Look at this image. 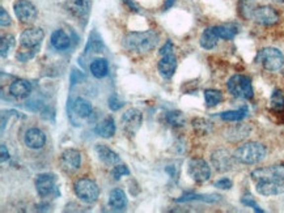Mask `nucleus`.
I'll list each match as a JSON object with an SVG mask.
<instances>
[{
	"label": "nucleus",
	"mask_w": 284,
	"mask_h": 213,
	"mask_svg": "<svg viewBox=\"0 0 284 213\" xmlns=\"http://www.w3.org/2000/svg\"><path fill=\"white\" fill-rule=\"evenodd\" d=\"M204 100H206V105L208 107H213L223 101V94L220 90L207 89L204 90Z\"/></svg>",
	"instance_id": "31"
},
{
	"label": "nucleus",
	"mask_w": 284,
	"mask_h": 213,
	"mask_svg": "<svg viewBox=\"0 0 284 213\" xmlns=\"http://www.w3.org/2000/svg\"><path fill=\"white\" fill-rule=\"evenodd\" d=\"M66 7L74 17L86 21L92 8V0H67Z\"/></svg>",
	"instance_id": "14"
},
{
	"label": "nucleus",
	"mask_w": 284,
	"mask_h": 213,
	"mask_svg": "<svg viewBox=\"0 0 284 213\" xmlns=\"http://www.w3.org/2000/svg\"><path fill=\"white\" fill-rule=\"evenodd\" d=\"M215 33L219 37V39H233L236 34L239 33V27L236 24H225V25H219L213 27Z\"/></svg>",
	"instance_id": "27"
},
{
	"label": "nucleus",
	"mask_w": 284,
	"mask_h": 213,
	"mask_svg": "<svg viewBox=\"0 0 284 213\" xmlns=\"http://www.w3.org/2000/svg\"><path fill=\"white\" fill-rule=\"evenodd\" d=\"M235 156L225 149H217L211 154V162L219 173H227L235 166Z\"/></svg>",
	"instance_id": "12"
},
{
	"label": "nucleus",
	"mask_w": 284,
	"mask_h": 213,
	"mask_svg": "<svg viewBox=\"0 0 284 213\" xmlns=\"http://www.w3.org/2000/svg\"><path fill=\"white\" fill-rule=\"evenodd\" d=\"M109 207L114 211H123L127 207V198L122 188H114L109 194Z\"/></svg>",
	"instance_id": "21"
},
{
	"label": "nucleus",
	"mask_w": 284,
	"mask_h": 213,
	"mask_svg": "<svg viewBox=\"0 0 284 213\" xmlns=\"http://www.w3.org/2000/svg\"><path fill=\"white\" fill-rule=\"evenodd\" d=\"M177 68V58L174 55V53L166 54V55H162L161 60L157 64V70L160 72V75L164 77V79H170L174 72H176Z\"/></svg>",
	"instance_id": "17"
},
{
	"label": "nucleus",
	"mask_w": 284,
	"mask_h": 213,
	"mask_svg": "<svg viewBox=\"0 0 284 213\" xmlns=\"http://www.w3.org/2000/svg\"><path fill=\"white\" fill-rule=\"evenodd\" d=\"M213 186L216 188H220V190H229V188H232L233 182L229 178H221V179L216 180Z\"/></svg>",
	"instance_id": "39"
},
{
	"label": "nucleus",
	"mask_w": 284,
	"mask_h": 213,
	"mask_svg": "<svg viewBox=\"0 0 284 213\" xmlns=\"http://www.w3.org/2000/svg\"><path fill=\"white\" fill-rule=\"evenodd\" d=\"M24 142L30 149H41L46 142V135L40 128H29L25 132Z\"/></svg>",
	"instance_id": "18"
},
{
	"label": "nucleus",
	"mask_w": 284,
	"mask_h": 213,
	"mask_svg": "<svg viewBox=\"0 0 284 213\" xmlns=\"http://www.w3.org/2000/svg\"><path fill=\"white\" fill-rule=\"evenodd\" d=\"M32 89H33L32 84L28 80L24 79L15 80L9 85V93H11L12 97L17 98V100H23V98L28 97L32 93Z\"/></svg>",
	"instance_id": "20"
},
{
	"label": "nucleus",
	"mask_w": 284,
	"mask_h": 213,
	"mask_svg": "<svg viewBox=\"0 0 284 213\" xmlns=\"http://www.w3.org/2000/svg\"><path fill=\"white\" fill-rule=\"evenodd\" d=\"M257 192L263 196H274L284 192V180H261L255 183Z\"/></svg>",
	"instance_id": "15"
},
{
	"label": "nucleus",
	"mask_w": 284,
	"mask_h": 213,
	"mask_svg": "<svg viewBox=\"0 0 284 213\" xmlns=\"http://www.w3.org/2000/svg\"><path fill=\"white\" fill-rule=\"evenodd\" d=\"M13 11H15L16 17L24 24L33 23L37 19V8L29 0H17L13 4Z\"/></svg>",
	"instance_id": "10"
},
{
	"label": "nucleus",
	"mask_w": 284,
	"mask_h": 213,
	"mask_svg": "<svg viewBox=\"0 0 284 213\" xmlns=\"http://www.w3.org/2000/svg\"><path fill=\"white\" fill-rule=\"evenodd\" d=\"M191 124H193L194 131L201 136H206L212 131V123L204 118H195V119H193Z\"/></svg>",
	"instance_id": "30"
},
{
	"label": "nucleus",
	"mask_w": 284,
	"mask_h": 213,
	"mask_svg": "<svg viewBox=\"0 0 284 213\" xmlns=\"http://www.w3.org/2000/svg\"><path fill=\"white\" fill-rule=\"evenodd\" d=\"M217 41H219V37L215 33V29L213 27L206 28L203 30L202 36H201V46H202L204 50H212L215 46L217 45Z\"/></svg>",
	"instance_id": "24"
},
{
	"label": "nucleus",
	"mask_w": 284,
	"mask_h": 213,
	"mask_svg": "<svg viewBox=\"0 0 284 213\" xmlns=\"http://www.w3.org/2000/svg\"><path fill=\"white\" fill-rule=\"evenodd\" d=\"M250 177L255 183L261 182V180H284V164L255 169L251 172Z\"/></svg>",
	"instance_id": "7"
},
{
	"label": "nucleus",
	"mask_w": 284,
	"mask_h": 213,
	"mask_svg": "<svg viewBox=\"0 0 284 213\" xmlns=\"http://www.w3.org/2000/svg\"><path fill=\"white\" fill-rule=\"evenodd\" d=\"M270 106L274 111L282 112L284 110V94L282 90H274L271 100H270Z\"/></svg>",
	"instance_id": "32"
},
{
	"label": "nucleus",
	"mask_w": 284,
	"mask_h": 213,
	"mask_svg": "<svg viewBox=\"0 0 284 213\" xmlns=\"http://www.w3.org/2000/svg\"><path fill=\"white\" fill-rule=\"evenodd\" d=\"M159 43V34L155 30L146 32H131L126 34L122 41L124 49L135 53H148Z\"/></svg>",
	"instance_id": "1"
},
{
	"label": "nucleus",
	"mask_w": 284,
	"mask_h": 213,
	"mask_svg": "<svg viewBox=\"0 0 284 213\" xmlns=\"http://www.w3.org/2000/svg\"><path fill=\"white\" fill-rule=\"evenodd\" d=\"M15 45V37L12 34H7V36H1L0 39V50H1V56H5L9 54V50Z\"/></svg>",
	"instance_id": "34"
},
{
	"label": "nucleus",
	"mask_w": 284,
	"mask_h": 213,
	"mask_svg": "<svg viewBox=\"0 0 284 213\" xmlns=\"http://www.w3.org/2000/svg\"><path fill=\"white\" fill-rule=\"evenodd\" d=\"M187 173L193 180L204 183L211 177V168L203 158H191L187 164Z\"/></svg>",
	"instance_id": "6"
},
{
	"label": "nucleus",
	"mask_w": 284,
	"mask_h": 213,
	"mask_svg": "<svg viewBox=\"0 0 284 213\" xmlns=\"http://www.w3.org/2000/svg\"><path fill=\"white\" fill-rule=\"evenodd\" d=\"M45 38V33L41 28H29L24 30L20 36V45L25 50H34L37 51L40 45Z\"/></svg>",
	"instance_id": "9"
},
{
	"label": "nucleus",
	"mask_w": 284,
	"mask_h": 213,
	"mask_svg": "<svg viewBox=\"0 0 284 213\" xmlns=\"http://www.w3.org/2000/svg\"><path fill=\"white\" fill-rule=\"evenodd\" d=\"M94 132L104 139L112 138L113 135L116 134V123L113 116H106L102 122H100L94 128Z\"/></svg>",
	"instance_id": "23"
},
{
	"label": "nucleus",
	"mask_w": 284,
	"mask_h": 213,
	"mask_svg": "<svg viewBox=\"0 0 284 213\" xmlns=\"http://www.w3.org/2000/svg\"><path fill=\"white\" fill-rule=\"evenodd\" d=\"M173 53V43L172 41H166V43H165L162 47H161L160 50V55H166V54H170Z\"/></svg>",
	"instance_id": "41"
},
{
	"label": "nucleus",
	"mask_w": 284,
	"mask_h": 213,
	"mask_svg": "<svg viewBox=\"0 0 284 213\" xmlns=\"http://www.w3.org/2000/svg\"><path fill=\"white\" fill-rule=\"evenodd\" d=\"M174 1H176V0H166V1H165V5L162 7V9L166 11V9H169L170 7H173V5H174Z\"/></svg>",
	"instance_id": "45"
},
{
	"label": "nucleus",
	"mask_w": 284,
	"mask_h": 213,
	"mask_svg": "<svg viewBox=\"0 0 284 213\" xmlns=\"http://www.w3.org/2000/svg\"><path fill=\"white\" fill-rule=\"evenodd\" d=\"M50 42H51L52 47L58 50V51H63V50L70 49V46H71V38L68 37L63 30L60 29L55 30V32L51 34Z\"/></svg>",
	"instance_id": "22"
},
{
	"label": "nucleus",
	"mask_w": 284,
	"mask_h": 213,
	"mask_svg": "<svg viewBox=\"0 0 284 213\" xmlns=\"http://www.w3.org/2000/svg\"><path fill=\"white\" fill-rule=\"evenodd\" d=\"M247 112H249L247 106H243V107L237 108V110H229V111L220 112L219 116L223 120H227V122H240V120H243L247 115Z\"/></svg>",
	"instance_id": "28"
},
{
	"label": "nucleus",
	"mask_w": 284,
	"mask_h": 213,
	"mask_svg": "<svg viewBox=\"0 0 284 213\" xmlns=\"http://www.w3.org/2000/svg\"><path fill=\"white\" fill-rule=\"evenodd\" d=\"M241 203H243V206H246V207H250V208H253V210L255 211V212H258V213H262L263 212V210H262L261 207L257 204V203L253 200V198L251 196H243V199H241Z\"/></svg>",
	"instance_id": "38"
},
{
	"label": "nucleus",
	"mask_w": 284,
	"mask_h": 213,
	"mask_svg": "<svg viewBox=\"0 0 284 213\" xmlns=\"http://www.w3.org/2000/svg\"><path fill=\"white\" fill-rule=\"evenodd\" d=\"M255 8H253V3L250 0H241L240 3V11L243 13V17H253V12Z\"/></svg>",
	"instance_id": "35"
},
{
	"label": "nucleus",
	"mask_w": 284,
	"mask_h": 213,
	"mask_svg": "<svg viewBox=\"0 0 284 213\" xmlns=\"http://www.w3.org/2000/svg\"><path fill=\"white\" fill-rule=\"evenodd\" d=\"M166 120L173 127H182L185 122H186L185 115L181 111H169L166 114Z\"/></svg>",
	"instance_id": "33"
},
{
	"label": "nucleus",
	"mask_w": 284,
	"mask_h": 213,
	"mask_svg": "<svg viewBox=\"0 0 284 213\" xmlns=\"http://www.w3.org/2000/svg\"><path fill=\"white\" fill-rule=\"evenodd\" d=\"M266 154H267V149L263 144L257 142H243V145H240L235 150L233 156H235V160L240 164L255 165L261 162L262 160H265Z\"/></svg>",
	"instance_id": "2"
},
{
	"label": "nucleus",
	"mask_w": 284,
	"mask_h": 213,
	"mask_svg": "<svg viewBox=\"0 0 284 213\" xmlns=\"http://www.w3.org/2000/svg\"><path fill=\"white\" fill-rule=\"evenodd\" d=\"M54 188H55V176H54V174L43 173V174L37 176V179H36V190H37L38 195H40L41 198H45V196L51 194Z\"/></svg>",
	"instance_id": "16"
},
{
	"label": "nucleus",
	"mask_w": 284,
	"mask_h": 213,
	"mask_svg": "<svg viewBox=\"0 0 284 213\" xmlns=\"http://www.w3.org/2000/svg\"><path fill=\"white\" fill-rule=\"evenodd\" d=\"M9 160V152H8L5 144H1V162Z\"/></svg>",
	"instance_id": "43"
},
{
	"label": "nucleus",
	"mask_w": 284,
	"mask_h": 213,
	"mask_svg": "<svg viewBox=\"0 0 284 213\" xmlns=\"http://www.w3.org/2000/svg\"><path fill=\"white\" fill-rule=\"evenodd\" d=\"M74 190H75L76 196L86 204H92L100 196V188H98L97 183L89 178H80L76 180L74 184Z\"/></svg>",
	"instance_id": "5"
},
{
	"label": "nucleus",
	"mask_w": 284,
	"mask_h": 213,
	"mask_svg": "<svg viewBox=\"0 0 284 213\" xmlns=\"http://www.w3.org/2000/svg\"><path fill=\"white\" fill-rule=\"evenodd\" d=\"M109 72V63L108 60L104 58H98L94 59L90 63V73L96 77V79H102L108 75Z\"/></svg>",
	"instance_id": "26"
},
{
	"label": "nucleus",
	"mask_w": 284,
	"mask_h": 213,
	"mask_svg": "<svg viewBox=\"0 0 284 213\" xmlns=\"http://www.w3.org/2000/svg\"><path fill=\"white\" fill-rule=\"evenodd\" d=\"M191 200H201V202H206V203H215L217 200H220V196L219 195H198V194H185L182 195L181 198L176 199L177 203H182V202H191Z\"/></svg>",
	"instance_id": "29"
},
{
	"label": "nucleus",
	"mask_w": 284,
	"mask_h": 213,
	"mask_svg": "<svg viewBox=\"0 0 284 213\" xmlns=\"http://www.w3.org/2000/svg\"><path fill=\"white\" fill-rule=\"evenodd\" d=\"M227 88L233 97L241 98V100H250L254 94L251 80L243 75L232 76L227 82Z\"/></svg>",
	"instance_id": "4"
},
{
	"label": "nucleus",
	"mask_w": 284,
	"mask_h": 213,
	"mask_svg": "<svg viewBox=\"0 0 284 213\" xmlns=\"http://www.w3.org/2000/svg\"><path fill=\"white\" fill-rule=\"evenodd\" d=\"M0 25L3 28L11 25V17H9L8 12L3 7L0 8Z\"/></svg>",
	"instance_id": "40"
},
{
	"label": "nucleus",
	"mask_w": 284,
	"mask_h": 213,
	"mask_svg": "<svg viewBox=\"0 0 284 213\" xmlns=\"http://www.w3.org/2000/svg\"><path fill=\"white\" fill-rule=\"evenodd\" d=\"M94 152L98 156V158L106 164L108 166H114V165H118L121 162L120 156L114 152L113 149H110L108 145L105 144H96L94 146Z\"/></svg>",
	"instance_id": "19"
},
{
	"label": "nucleus",
	"mask_w": 284,
	"mask_h": 213,
	"mask_svg": "<svg viewBox=\"0 0 284 213\" xmlns=\"http://www.w3.org/2000/svg\"><path fill=\"white\" fill-rule=\"evenodd\" d=\"M143 115L140 110L138 108H128L127 111L123 112V115L121 118V123L123 128L124 134L128 136H134L139 131V128L142 126Z\"/></svg>",
	"instance_id": "8"
},
{
	"label": "nucleus",
	"mask_w": 284,
	"mask_h": 213,
	"mask_svg": "<svg viewBox=\"0 0 284 213\" xmlns=\"http://www.w3.org/2000/svg\"><path fill=\"white\" fill-rule=\"evenodd\" d=\"M109 107H110V110H113V111H117V110H120L122 106L124 105L123 102L121 101L120 97L117 96V94H112L110 97H109Z\"/></svg>",
	"instance_id": "37"
},
{
	"label": "nucleus",
	"mask_w": 284,
	"mask_h": 213,
	"mask_svg": "<svg viewBox=\"0 0 284 213\" xmlns=\"http://www.w3.org/2000/svg\"><path fill=\"white\" fill-rule=\"evenodd\" d=\"M123 1H124V3H126V4H127L128 7H130L131 9H132V11L140 12V11H139V7H138V5H136V4L134 3V1H132V0H123Z\"/></svg>",
	"instance_id": "44"
},
{
	"label": "nucleus",
	"mask_w": 284,
	"mask_h": 213,
	"mask_svg": "<svg viewBox=\"0 0 284 213\" xmlns=\"http://www.w3.org/2000/svg\"><path fill=\"white\" fill-rule=\"evenodd\" d=\"M253 20L257 24L265 25V27H270L274 25L279 21V15L278 12L270 5H261L257 7L253 12Z\"/></svg>",
	"instance_id": "13"
},
{
	"label": "nucleus",
	"mask_w": 284,
	"mask_h": 213,
	"mask_svg": "<svg viewBox=\"0 0 284 213\" xmlns=\"http://www.w3.org/2000/svg\"><path fill=\"white\" fill-rule=\"evenodd\" d=\"M60 169L67 174L78 172L81 166V153L76 149H66L60 154Z\"/></svg>",
	"instance_id": "11"
},
{
	"label": "nucleus",
	"mask_w": 284,
	"mask_h": 213,
	"mask_svg": "<svg viewBox=\"0 0 284 213\" xmlns=\"http://www.w3.org/2000/svg\"><path fill=\"white\" fill-rule=\"evenodd\" d=\"M130 174V170L127 169V166H124V165H117L114 168L112 169V177L113 179L120 180L121 178L123 176H128Z\"/></svg>",
	"instance_id": "36"
},
{
	"label": "nucleus",
	"mask_w": 284,
	"mask_h": 213,
	"mask_svg": "<svg viewBox=\"0 0 284 213\" xmlns=\"http://www.w3.org/2000/svg\"><path fill=\"white\" fill-rule=\"evenodd\" d=\"M80 79H84V75H81V73H78V71L76 70H74L71 73V84L72 85H75L76 82L80 81Z\"/></svg>",
	"instance_id": "42"
},
{
	"label": "nucleus",
	"mask_w": 284,
	"mask_h": 213,
	"mask_svg": "<svg viewBox=\"0 0 284 213\" xmlns=\"http://www.w3.org/2000/svg\"><path fill=\"white\" fill-rule=\"evenodd\" d=\"M257 63H261L266 71L277 72L284 66V55L281 50L275 47H265L259 50L255 58Z\"/></svg>",
	"instance_id": "3"
},
{
	"label": "nucleus",
	"mask_w": 284,
	"mask_h": 213,
	"mask_svg": "<svg viewBox=\"0 0 284 213\" xmlns=\"http://www.w3.org/2000/svg\"><path fill=\"white\" fill-rule=\"evenodd\" d=\"M72 110L79 118H88L92 114V105L85 98L78 97L72 104Z\"/></svg>",
	"instance_id": "25"
}]
</instances>
